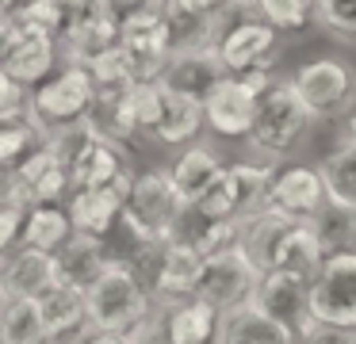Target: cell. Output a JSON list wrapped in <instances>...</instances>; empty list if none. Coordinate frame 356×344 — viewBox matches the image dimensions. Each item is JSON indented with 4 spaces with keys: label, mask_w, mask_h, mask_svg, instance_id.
<instances>
[{
    "label": "cell",
    "mask_w": 356,
    "mask_h": 344,
    "mask_svg": "<svg viewBox=\"0 0 356 344\" xmlns=\"http://www.w3.org/2000/svg\"><path fill=\"white\" fill-rule=\"evenodd\" d=\"M188 211L192 206L172 188L169 168H146V172H134L119 226L134 237V245L172 241V237H180V222L188 218Z\"/></svg>",
    "instance_id": "cell-1"
},
{
    "label": "cell",
    "mask_w": 356,
    "mask_h": 344,
    "mask_svg": "<svg viewBox=\"0 0 356 344\" xmlns=\"http://www.w3.org/2000/svg\"><path fill=\"white\" fill-rule=\"evenodd\" d=\"M149 287L138 279L131 260L111 256L100 268L92 283L85 287V310L88 321L104 333H131L142 318L149 313Z\"/></svg>",
    "instance_id": "cell-2"
},
{
    "label": "cell",
    "mask_w": 356,
    "mask_h": 344,
    "mask_svg": "<svg viewBox=\"0 0 356 344\" xmlns=\"http://www.w3.org/2000/svg\"><path fill=\"white\" fill-rule=\"evenodd\" d=\"M92 99H96L92 73H88L85 65L62 61V69H58L54 76H47L39 88H31V96H27V115H31V122L39 126L42 138H62L88 119Z\"/></svg>",
    "instance_id": "cell-3"
},
{
    "label": "cell",
    "mask_w": 356,
    "mask_h": 344,
    "mask_svg": "<svg viewBox=\"0 0 356 344\" xmlns=\"http://www.w3.org/2000/svg\"><path fill=\"white\" fill-rule=\"evenodd\" d=\"M276 168L272 165H253V161H234V165H222L218 180L203 191L192 203V211L207 222H245L253 214L268 211V188Z\"/></svg>",
    "instance_id": "cell-4"
},
{
    "label": "cell",
    "mask_w": 356,
    "mask_h": 344,
    "mask_svg": "<svg viewBox=\"0 0 356 344\" xmlns=\"http://www.w3.org/2000/svg\"><path fill=\"white\" fill-rule=\"evenodd\" d=\"M310 122L314 119L302 107V99L295 96L291 81L272 76L257 96V119L249 130V145L264 157H287V153H295V145H302Z\"/></svg>",
    "instance_id": "cell-5"
},
{
    "label": "cell",
    "mask_w": 356,
    "mask_h": 344,
    "mask_svg": "<svg viewBox=\"0 0 356 344\" xmlns=\"http://www.w3.org/2000/svg\"><path fill=\"white\" fill-rule=\"evenodd\" d=\"M295 96L310 111V119H333L337 122L356 104V69L345 58H310L291 76Z\"/></svg>",
    "instance_id": "cell-6"
},
{
    "label": "cell",
    "mask_w": 356,
    "mask_h": 344,
    "mask_svg": "<svg viewBox=\"0 0 356 344\" xmlns=\"http://www.w3.org/2000/svg\"><path fill=\"white\" fill-rule=\"evenodd\" d=\"M226 76H272L280 61V35L264 19H234L215 42Z\"/></svg>",
    "instance_id": "cell-7"
},
{
    "label": "cell",
    "mask_w": 356,
    "mask_h": 344,
    "mask_svg": "<svg viewBox=\"0 0 356 344\" xmlns=\"http://www.w3.org/2000/svg\"><path fill=\"white\" fill-rule=\"evenodd\" d=\"M307 310L322 325L356 329V252H333L310 279Z\"/></svg>",
    "instance_id": "cell-8"
},
{
    "label": "cell",
    "mask_w": 356,
    "mask_h": 344,
    "mask_svg": "<svg viewBox=\"0 0 356 344\" xmlns=\"http://www.w3.org/2000/svg\"><path fill=\"white\" fill-rule=\"evenodd\" d=\"M257 283H261V268H257L253 256L238 245V249L203 256V272H200V279H195L192 298H203V302H211L222 313V310H234V306L249 302Z\"/></svg>",
    "instance_id": "cell-9"
},
{
    "label": "cell",
    "mask_w": 356,
    "mask_h": 344,
    "mask_svg": "<svg viewBox=\"0 0 356 344\" xmlns=\"http://www.w3.org/2000/svg\"><path fill=\"white\" fill-rule=\"evenodd\" d=\"M119 46V19L104 0H96L92 8L77 12L65 27V35L58 38V50H62V61L70 65H85L92 69L104 54H111Z\"/></svg>",
    "instance_id": "cell-10"
},
{
    "label": "cell",
    "mask_w": 356,
    "mask_h": 344,
    "mask_svg": "<svg viewBox=\"0 0 356 344\" xmlns=\"http://www.w3.org/2000/svg\"><path fill=\"white\" fill-rule=\"evenodd\" d=\"M257 96L261 92L253 88L241 76H222L215 88L203 96V126L218 138H249L257 119Z\"/></svg>",
    "instance_id": "cell-11"
},
{
    "label": "cell",
    "mask_w": 356,
    "mask_h": 344,
    "mask_svg": "<svg viewBox=\"0 0 356 344\" xmlns=\"http://www.w3.org/2000/svg\"><path fill=\"white\" fill-rule=\"evenodd\" d=\"M307 295H310V279H302L295 272H284V268H268V272H261V283H257L249 302L261 306L268 318H276L291 333H299V325L310 318Z\"/></svg>",
    "instance_id": "cell-12"
},
{
    "label": "cell",
    "mask_w": 356,
    "mask_h": 344,
    "mask_svg": "<svg viewBox=\"0 0 356 344\" xmlns=\"http://www.w3.org/2000/svg\"><path fill=\"white\" fill-rule=\"evenodd\" d=\"M322 260H325V252H322V241H318V234H314V222L310 218H287L268 245L264 272H268V268H284V272H295V275H302V279H314Z\"/></svg>",
    "instance_id": "cell-13"
},
{
    "label": "cell",
    "mask_w": 356,
    "mask_h": 344,
    "mask_svg": "<svg viewBox=\"0 0 356 344\" xmlns=\"http://www.w3.org/2000/svg\"><path fill=\"white\" fill-rule=\"evenodd\" d=\"M200 272H203V252L192 241H184V237H172V241L161 245L149 287H154V295L161 302H180V298H192Z\"/></svg>",
    "instance_id": "cell-14"
},
{
    "label": "cell",
    "mask_w": 356,
    "mask_h": 344,
    "mask_svg": "<svg viewBox=\"0 0 356 344\" xmlns=\"http://www.w3.org/2000/svg\"><path fill=\"white\" fill-rule=\"evenodd\" d=\"M268 206L287 218H314L325 206V183L314 165H287L272 176Z\"/></svg>",
    "instance_id": "cell-15"
},
{
    "label": "cell",
    "mask_w": 356,
    "mask_h": 344,
    "mask_svg": "<svg viewBox=\"0 0 356 344\" xmlns=\"http://www.w3.org/2000/svg\"><path fill=\"white\" fill-rule=\"evenodd\" d=\"M131 195V183L119 188H73L65 214H70L77 234H92V237H108L123 218V203Z\"/></svg>",
    "instance_id": "cell-16"
},
{
    "label": "cell",
    "mask_w": 356,
    "mask_h": 344,
    "mask_svg": "<svg viewBox=\"0 0 356 344\" xmlns=\"http://www.w3.org/2000/svg\"><path fill=\"white\" fill-rule=\"evenodd\" d=\"M54 283H58L54 252L19 245V252H12L8 260L0 256V298H39Z\"/></svg>",
    "instance_id": "cell-17"
},
{
    "label": "cell",
    "mask_w": 356,
    "mask_h": 344,
    "mask_svg": "<svg viewBox=\"0 0 356 344\" xmlns=\"http://www.w3.org/2000/svg\"><path fill=\"white\" fill-rule=\"evenodd\" d=\"M222 76H226V69H222L215 50H172L165 69H161L165 88L177 92V96L200 99V104Z\"/></svg>",
    "instance_id": "cell-18"
},
{
    "label": "cell",
    "mask_w": 356,
    "mask_h": 344,
    "mask_svg": "<svg viewBox=\"0 0 356 344\" xmlns=\"http://www.w3.org/2000/svg\"><path fill=\"white\" fill-rule=\"evenodd\" d=\"M16 27H19V23H16ZM58 69H62V50H58L54 38L35 35V31H24V27H19L16 46H12L8 61H4V73L31 92V88H39L47 76H54Z\"/></svg>",
    "instance_id": "cell-19"
},
{
    "label": "cell",
    "mask_w": 356,
    "mask_h": 344,
    "mask_svg": "<svg viewBox=\"0 0 356 344\" xmlns=\"http://www.w3.org/2000/svg\"><path fill=\"white\" fill-rule=\"evenodd\" d=\"M215 344H299V336L276 318H268L261 306L241 302L234 310H222Z\"/></svg>",
    "instance_id": "cell-20"
},
{
    "label": "cell",
    "mask_w": 356,
    "mask_h": 344,
    "mask_svg": "<svg viewBox=\"0 0 356 344\" xmlns=\"http://www.w3.org/2000/svg\"><path fill=\"white\" fill-rule=\"evenodd\" d=\"M35 302H39L42 325H47V344L58 341V336H65V333H77V329L92 325V321H88V310H85V290L65 283V279H58L54 287H47Z\"/></svg>",
    "instance_id": "cell-21"
},
{
    "label": "cell",
    "mask_w": 356,
    "mask_h": 344,
    "mask_svg": "<svg viewBox=\"0 0 356 344\" xmlns=\"http://www.w3.org/2000/svg\"><path fill=\"white\" fill-rule=\"evenodd\" d=\"M218 318H222V313H218L211 302H203V298H180V302H169V310H165V333H169V344H215Z\"/></svg>",
    "instance_id": "cell-22"
},
{
    "label": "cell",
    "mask_w": 356,
    "mask_h": 344,
    "mask_svg": "<svg viewBox=\"0 0 356 344\" xmlns=\"http://www.w3.org/2000/svg\"><path fill=\"white\" fill-rule=\"evenodd\" d=\"M54 260H58V279H65V283L85 290L88 283L100 275V268L111 260V252L104 249V237L77 234V229H73L70 241L54 252Z\"/></svg>",
    "instance_id": "cell-23"
},
{
    "label": "cell",
    "mask_w": 356,
    "mask_h": 344,
    "mask_svg": "<svg viewBox=\"0 0 356 344\" xmlns=\"http://www.w3.org/2000/svg\"><path fill=\"white\" fill-rule=\"evenodd\" d=\"M218 172H222V161H218V153L211 149V145H188L169 168L172 188L180 191V199H184L188 206L218 180Z\"/></svg>",
    "instance_id": "cell-24"
},
{
    "label": "cell",
    "mask_w": 356,
    "mask_h": 344,
    "mask_svg": "<svg viewBox=\"0 0 356 344\" xmlns=\"http://www.w3.org/2000/svg\"><path fill=\"white\" fill-rule=\"evenodd\" d=\"M200 130H203V104L165 88L161 119H157V126L149 138H154L157 145H188V142L200 138Z\"/></svg>",
    "instance_id": "cell-25"
},
{
    "label": "cell",
    "mask_w": 356,
    "mask_h": 344,
    "mask_svg": "<svg viewBox=\"0 0 356 344\" xmlns=\"http://www.w3.org/2000/svg\"><path fill=\"white\" fill-rule=\"evenodd\" d=\"M73 234V222L65 214V206L58 203H35L27 206L24 214V234H19V245L27 249H39V252H58Z\"/></svg>",
    "instance_id": "cell-26"
},
{
    "label": "cell",
    "mask_w": 356,
    "mask_h": 344,
    "mask_svg": "<svg viewBox=\"0 0 356 344\" xmlns=\"http://www.w3.org/2000/svg\"><path fill=\"white\" fill-rule=\"evenodd\" d=\"M165 19H169L172 50H215L218 35L226 27L222 15H200L177 4H165Z\"/></svg>",
    "instance_id": "cell-27"
},
{
    "label": "cell",
    "mask_w": 356,
    "mask_h": 344,
    "mask_svg": "<svg viewBox=\"0 0 356 344\" xmlns=\"http://www.w3.org/2000/svg\"><path fill=\"white\" fill-rule=\"evenodd\" d=\"M0 344H47L35 298H0Z\"/></svg>",
    "instance_id": "cell-28"
},
{
    "label": "cell",
    "mask_w": 356,
    "mask_h": 344,
    "mask_svg": "<svg viewBox=\"0 0 356 344\" xmlns=\"http://www.w3.org/2000/svg\"><path fill=\"white\" fill-rule=\"evenodd\" d=\"M318 176L325 183V199L330 203L356 206V142H341L330 157H322V165H314Z\"/></svg>",
    "instance_id": "cell-29"
},
{
    "label": "cell",
    "mask_w": 356,
    "mask_h": 344,
    "mask_svg": "<svg viewBox=\"0 0 356 344\" xmlns=\"http://www.w3.org/2000/svg\"><path fill=\"white\" fill-rule=\"evenodd\" d=\"M310 222H314V234L322 241L325 256H333V252H356V206L325 199V206Z\"/></svg>",
    "instance_id": "cell-30"
},
{
    "label": "cell",
    "mask_w": 356,
    "mask_h": 344,
    "mask_svg": "<svg viewBox=\"0 0 356 344\" xmlns=\"http://www.w3.org/2000/svg\"><path fill=\"white\" fill-rule=\"evenodd\" d=\"M257 19L276 35H302L314 23V0H257Z\"/></svg>",
    "instance_id": "cell-31"
},
{
    "label": "cell",
    "mask_w": 356,
    "mask_h": 344,
    "mask_svg": "<svg viewBox=\"0 0 356 344\" xmlns=\"http://www.w3.org/2000/svg\"><path fill=\"white\" fill-rule=\"evenodd\" d=\"M8 19H16L24 31L54 38V42L65 35V27H70V12L62 8V0H27V4L19 8L16 15H8Z\"/></svg>",
    "instance_id": "cell-32"
},
{
    "label": "cell",
    "mask_w": 356,
    "mask_h": 344,
    "mask_svg": "<svg viewBox=\"0 0 356 344\" xmlns=\"http://www.w3.org/2000/svg\"><path fill=\"white\" fill-rule=\"evenodd\" d=\"M161 99H165V84L161 81H134L127 92V107H131V119L138 138H149L161 119Z\"/></svg>",
    "instance_id": "cell-33"
},
{
    "label": "cell",
    "mask_w": 356,
    "mask_h": 344,
    "mask_svg": "<svg viewBox=\"0 0 356 344\" xmlns=\"http://www.w3.org/2000/svg\"><path fill=\"white\" fill-rule=\"evenodd\" d=\"M39 142H47V138L39 134L31 115H24V119H16V122H4V126H0V172L16 168Z\"/></svg>",
    "instance_id": "cell-34"
},
{
    "label": "cell",
    "mask_w": 356,
    "mask_h": 344,
    "mask_svg": "<svg viewBox=\"0 0 356 344\" xmlns=\"http://www.w3.org/2000/svg\"><path fill=\"white\" fill-rule=\"evenodd\" d=\"M314 23L337 42H356V0H314Z\"/></svg>",
    "instance_id": "cell-35"
},
{
    "label": "cell",
    "mask_w": 356,
    "mask_h": 344,
    "mask_svg": "<svg viewBox=\"0 0 356 344\" xmlns=\"http://www.w3.org/2000/svg\"><path fill=\"white\" fill-rule=\"evenodd\" d=\"M27 96H31V92H27L24 84H16L4 69H0V126L24 119L27 115Z\"/></svg>",
    "instance_id": "cell-36"
},
{
    "label": "cell",
    "mask_w": 356,
    "mask_h": 344,
    "mask_svg": "<svg viewBox=\"0 0 356 344\" xmlns=\"http://www.w3.org/2000/svg\"><path fill=\"white\" fill-rule=\"evenodd\" d=\"M299 344H356V329H341V325H322V321L307 318L299 325Z\"/></svg>",
    "instance_id": "cell-37"
},
{
    "label": "cell",
    "mask_w": 356,
    "mask_h": 344,
    "mask_svg": "<svg viewBox=\"0 0 356 344\" xmlns=\"http://www.w3.org/2000/svg\"><path fill=\"white\" fill-rule=\"evenodd\" d=\"M24 206H12V203H0V256L19 245V234H24Z\"/></svg>",
    "instance_id": "cell-38"
},
{
    "label": "cell",
    "mask_w": 356,
    "mask_h": 344,
    "mask_svg": "<svg viewBox=\"0 0 356 344\" xmlns=\"http://www.w3.org/2000/svg\"><path fill=\"white\" fill-rule=\"evenodd\" d=\"M104 4L115 12V19H127V15H134V12H165L169 0H104Z\"/></svg>",
    "instance_id": "cell-39"
},
{
    "label": "cell",
    "mask_w": 356,
    "mask_h": 344,
    "mask_svg": "<svg viewBox=\"0 0 356 344\" xmlns=\"http://www.w3.org/2000/svg\"><path fill=\"white\" fill-rule=\"evenodd\" d=\"M16 35H19L16 19H8V15H0V69H4V61H8L12 46H16Z\"/></svg>",
    "instance_id": "cell-40"
},
{
    "label": "cell",
    "mask_w": 356,
    "mask_h": 344,
    "mask_svg": "<svg viewBox=\"0 0 356 344\" xmlns=\"http://www.w3.org/2000/svg\"><path fill=\"white\" fill-rule=\"evenodd\" d=\"M177 8H188V12H200V15H222L226 0H169Z\"/></svg>",
    "instance_id": "cell-41"
},
{
    "label": "cell",
    "mask_w": 356,
    "mask_h": 344,
    "mask_svg": "<svg viewBox=\"0 0 356 344\" xmlns=\"http://www.w3.org/2000/svg\"><path fill=\"white\" fill-rule=\"evenodd\" d=\"M337 126H341V142H356V104L337 119Z\"/></svg>",
    "instance_id": "cell-42"
},
{
    "label": "cell",
    "mask_w": 356,
    "mask_h": 344,
    "mask_svg": "<svg viewBox=\"0 0 356 344\" xmlns=\"http://www.w3.org/2000/svg\"><path fill=\"white\" fill-rule=\"evenodd\" d=\"M85 344H127L123 333H104V329H92V336H88Z\"/></svg>",
    "instance_id": "cell-43"
},
{
    "label": "cell",
    "mask_w": 356,
    "mask_h": 344,
    "mask_svg": "<svg viewBox=\"0 0 356 344\" xmlns=\"http://www.w3.org/2000/svg\"><path fill=\"white\" fill-rule=\"evenodd\" d=\"M92 4H96V0H62V8L70 12V19H73L77 12H85V8H92Z\"/></svg>",
    "instance_id": "cell-44"
},
{
    "label": "cell",
    "mask_w": 356,
    "mask_h": 344,
    "mask_svg": "<svg viewBox=\"0 0 356 344\" xmlns=\"http://www.w3.org/2000/svg\"><path fill=\"white\" fill-rule=\"evenodd\" d=\"M27 0H0V15H16Z\"/></svg>",
    "instance_id": "cell-45"
}]
</instances>
